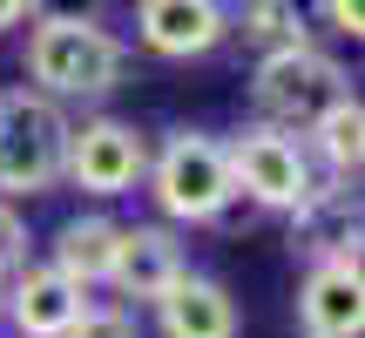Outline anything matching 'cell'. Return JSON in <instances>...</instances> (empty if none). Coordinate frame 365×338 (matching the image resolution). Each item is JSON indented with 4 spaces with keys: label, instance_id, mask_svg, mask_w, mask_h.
I'll use <instances>...</instances> for the list:
<instances>
[{
    "label": "cell",
    "instance_id": "cell-1",
    "mask_svg": "<svg viewBox=\"0 0 365 338\" xmlns=\"http://www.w3.org/2000/svg\"><path fill=\"white\" fill-rule=\"evenodd\" d=\"M122 61H129V48H122L102 21L34 27V34H27V81H34L48 102H102L122 81Z\"/></svg>",
    "mask_w": 365,
    "mask_h": 338
},
{
    "label": "cell",
    "instance_id": "cell-2",
    "mask_svg": "<svg viewBox=\"0 0 365 338\" xmlns=\"http://www.w3.org/2000/svg\"><path fill=\"white\" fill-rule=\"evenodd\" d=\"M68 108L41 88H0V196H41L61 183Z\"/></svg>",
    "mask_w": 365,
    "mask_h": 338
},
{
    "label": "cell",
    "instance_id": "cell-3",
    "mask_svg": "<svg viewBox=\"0 0 365 338\" xmlns=\"http://www.w3.org/2000/svg\"><path fill=\"white\" fill-rule=\"evenodd\" d=\"M143 183H149V196H156V210L170 223H217L223 210L237 203L223 143H217V135H203V129H176L170 143L149 156Z\"/></svg>",
    "mask_w": 365,
    "mask_h": 338
},
{
    "label": "cell",
    "instance_id": "cell-4",
    "mask_svg": "<svg viewBox=\"0 0 365 338\" xmlns=\"http://www.w3.org/2000/svg\"><path fill=\"white\" fill-rule=\"evenodd\" d=\"M339 95H352L345 68L331 61L325 48H284V54H257V75H250V102H257V122L271 129H312Z\"/></svg>",
    "mask_w": 365,
    "mask_h": 338
},
{
    "label": "cell",
    "instance_id": "cell-5",
    "mask_svg": "<svg viewBox=\"0 0 365 338\" xmlns=\"http://www.w3.org/2000/svg\"><path fill=\"white\" fill-rule=\"evenodd\" d=\"M223 163H230V190L250 196L257 210H298L304 196L318 190V163L304 149V135L271 129V122H250L244 135L223 143Z\"/></svg>",
    "mask_w": 365,
    "mask_h": 338
},
{
    "label": "cell",
    "instance_id": "cell-6",
    "mask_svg": "<svg viewBox=\"0 0 365 338\" xmlns=\"http://www.w3.org/2000/svg\"><path fill=\"white\" fill-rule=\"evenodd\" d=\"M149 169V143L129 129L122 116H88V122H68V149H61V176L75 190H88L95 203H115L143 183Z\"/></svg>",
    "mask_w": 365,
    "mask_h": 338
},
{
    "label": "cell",
    "instance_id": "cell-7",
    "mask_svg": "<svg viewBox=\"0 0 365 338\" xmlns=\"http://www.w3.org/2000/svg\"><path fill=\"white\" fill-rule=\"evenodd\" d=\"M365 332V271L359 250L345 257H312L298 285V338H359Z\"/></svg>",
    "mask_w": 365,
    "mask_h": 338
},
{
    "label": "cell",
    "instance_id": "cell-8",
    "mask_svg": "<svg viewBox=\"0 0 365 338\" xmlns=\"http://www.w3.org/2000/svg\"><path fill=\"white\" fill-rule=\"evenodd\" d=\"M182 271H190V257H182V237L170 223H122L115 230V257H108V291L115 298L156 304Z\"/></svg>",
    "mask_w": 365,
    "mask_h": 338
},
{
    "label": "cell",
    "instance_id": "cell-9",
    "mask_svg": "<svg viewBox=\"0 0 365 338\" xmlns=\"http://www.w3.org/2000/svg\"><path fill=\"white\" fill-rule=\"evenodd\" d=\"M0 312L21 325V338H61L88 312V291L68 285L54 264H21V271L0 285Z\"/></svg>",
    "mask_w": 365,
    "mask_h": 338
},
{
    "label": "cell",
    "instance_id": "cell-10",
    "mask_svg": "<svg viewBox=\"0 0 365 338\" xmlns=\"http://www.w3.org/2000/svg\"><path fill=\"white\" fill-rule=\"evenodd\" d=\"M135 34L149 54L170 61L210 54L223 41V0H135Z\"/></svg>",
    "mask_w": 365,
    "mask_h": 338
},
{
    "label": "cell",
    "instance_id": "cell-11",
    "mask_svg": "<svg viewBox=\"0 0 365 338\" xmlns=\"http://www.w3.org/2000/svg\"><path fill=\"white\" fill-rule=\"evenodd\" d=\"M156 325H163V338H237L244 332V312H237V298L217 277L182 271L156 298Z\"/></svg>",
    "mask_w": 365,
    "mask_h": 338
},
{
    "label": "cell",
    "instance_id": "cell-12",
    "mask_svg": "<svg viewBox=\"0 0 365 338\" xmlns=\"http://www.w3.org/2000/svg\"><path fill=\"white\" fill-rule=\"evenodd\" d=\"M291 250H304V257H345V250H359V190L352 183L325 176L291 210Z\"/></svg>",
    "mask_w": 365,
    "mask_h": 338
},
{
    "label": "cell",
    "instance_id": "cell-13",
    "mask_svg": "<svg viewBox=\"0 0 365 338\" xmlns=\"http://www.w3.org/2000/svg\"><path fill=\"white\" fill-rule=\"evenodd\" d=\"M115 230H122V223H115V217H102V210H88V217H68L61 230H54V257H48V264L68 277V285H81V291L108 285Z\"/></svg>",
    "mask_w": 365,
    "mask_h": 338
},
{
    "label": "cell",
    "instance_id": "cell-14",
    "mask_svg": "<svg viewBox=\"0 0 365 338\" xmlns=\"http://www.w3.org/2000/svg\"><path fill=\"white\" fill-rule=\"evenodd\" d=\"M304 149H312V163L325 169V176L359 183V163H365V102H359V95H339V102L304 129Z\"/></svg>",
    "mask_w": 365,
    "mask_h": 338
},
{
    "label": "cell",
    "instance_id": "cell-15",
    "mask_svg": "<svg viewBox=\"0 0 365 338\" xmlns=\"http://www.w3.org/2000/svg\"><path fill=\"white\" fill-rule=\"evenodd\" d=\"M223 34H244V48L257 54H284V48H304L312 27H304L298 0H237V7H223Z\"/></svg>",
    "mask_w": 365,
    "mask_h": 338
},
{
    "label": "cell",
    "instance_id": "cell-16",
    "mask_svg": "<svg viewBox=\"0 0 365 338\" xmlns=\"http://www.w3.org/2000/svg\"><path fill=\"white\" fill-rule=\"evenodd\" d=\"M61 338H143V325H135L122 304H88V312H81Z\"/></svg>",
    "mask_w": 365,
    "mask_h": 338
},
{
    "label": "cell",
    "instance_id": "cell-17",
    "mask_svg": "<svg viewBox=\"0 0 365 338\" xmlns=\"http://www.w3.org/2000/svg\"><path fill=\"white\" fill-rule=\"evenodd\" d=\"M108 0H27V21L34 27H81V21H102Z\"/></svg>",
    "mask_w": 365,
    "mask_h": 338
},
{
    "label": "cell",
    "instance_id": "cell-18",
    "mask_svg": "<svg viewBox=\"0 0 365 338\" xmlns=\"http://www.w3.org/2000/svg\"><path fill=\"white\" fill-rule=\"evenodd\" d=\"M21 264H27V223H21V210L0 196V285H7Z\"/></svg>",
    "mask_w": 365,
    "mask_h": 338
},
{
    "label": "cell",
    "instance_id": "cell-19",
    "mask_svg": "<svg viewBox=\"0 0 365 338\" xmlns=\"http://www.w3.org/2000/svg\"><path fill=\"white\" fill-rule=\"evenodd\" d=\"M325 21L339 27V34H365V0H325Z\"/></svg>",
    "mask_w": 365,
    "mask_h": 338
},
{
    "label": "cell",
    "instance_id": "cell-20",
    "mask_svg": "<svg viewBox=\"0 0 365 338\" xmlns=\"http://www.w3.org/2000/svg\"><path fill=\"white\" fill-rule=\"evenodd\" d=\"M27 21V0H0V34H7V27H21Z\"/></svg>",
    "mask_w": 365,
    "mask_h": 338
}]
</instances>
